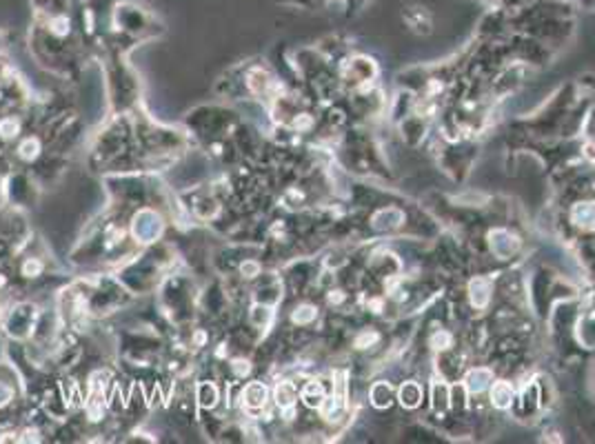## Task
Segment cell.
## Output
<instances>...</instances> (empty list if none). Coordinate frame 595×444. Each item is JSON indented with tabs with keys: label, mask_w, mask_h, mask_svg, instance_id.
<instances>
[{
	"label": "cell",
	"mask_w": 595,
	"mask_h": 444,
	"mask_svg": "<svg viewBox=\"0 0 595 444\" xmlns=\"http://www.w3.org/2000/svg\"><path fill=\"white\" fill-rule=\"evenodd\" d=\"M418 398H420V393H418V389H415L413 384H409V386H404L402 389V404L407 402V407H415Z\"/></svg>",
	"instance_id": "3957f363"
},
{
	"label": "cell",
	"mask_w": 595,
	"mask_h": 444,
	"mask_svg": "<svg viewBox=\"0 0 595 444\" xmlns=\"http://www.w3.org/2000/svg\"><path fill=\"white\" fill-rule=\"evenodd\" d=\"M482 378H489V373L486 371H475V373L469 375V386L475 391H482L486 386V382H482Z\"/></svg>",
	"instance_id": "7a4b0ae2"
},
{
	"label": "cell",
	"mask_w": 595,
	"mask_h": 444,
	"mask_svg": "<svg viewBox=\"0 0 595 444\" xmlns=\"http://www.w3.org/2000/svg\"><path fill=\"white\" fill-rule=\"evenodd\" d=\"M511 396H513V391H511V386L507 384V382H498V384L493 386V391H491L493 402H495V407H500V409H504L511 402Z\"/></svg>",
	"instance_id": "6da1fadb"
}]
</instances>
